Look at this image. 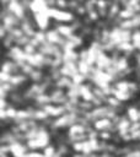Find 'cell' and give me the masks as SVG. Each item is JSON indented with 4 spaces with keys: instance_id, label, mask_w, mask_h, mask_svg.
I'll list each match as a JSON object with an SVG mask.
<instances>
[{
    "instance_id": "603a6c76",
    "label": "cell",
    "mask_w": 140,
    "mask_h": 157,
    "mask_svg": "<svg viewBox=\"0 0 140 157\" xmlns=\"http://www.w3.org/2000/svg\"><path fill=\"white\" fill-rule=\"evenodd\" d=\"M99 157H117V156L112 152H103V153H99Z\"/></svg>"
},
{
    "instance_id": "7a4b0ae2",
    "label": "cell",
    "mask_w": 140,
    "mask_h": 157,
    "mask_svg": "<svg viewBox=\"0 0 140 157\" xmlns=\"http://www.w3.org/2000/svg\"><path fill=\"white\" fill-rule=\"evenodd\" d=\"M10 146H11V153L14 157H23L29 152L26 144H22V142H15Z\"/></svg>"
},
{
    "instance_id": "5bb4252c",
    "label": "cell",
    "mask_w": 140,
    "mask_h": 157,
    "mask_svg": "<svg viewBox=\"0 0 140 157\" xmlns=\"http://www.w3.org/2000/svg\"><path fill=\"white\" fill-rule=\"evenodd\" d=\"M86 81H87V77L85 75H82L81 72H77L76 75L72 76V82L76 85H84Z\"/></svg>"
},
{
    "instance_id": "e0dca14e",
    "label": "cell",
    "mask_w": 140,
    "mask_h": 157,
    "mask_svg": "<svg viewBox=\"0 0 140 157\" xmlns=\"http://www.w3.org/2000/svg\"><path fill=\"white\" fill-rule=\"evenodd\" d=\"M29 40H31V38L28 37V36H22L21 38H18V39H16V45H18V47H25V45H27L28 43H29Z\"/></svg>"
},
{
    "instance_id": "277c9868",
    "label": "cell",
    "mask_w": 140,
    "mask_h": 157,
    "mask_svg": "<svg viewBox=\"0 0 140 157\" xmlns=\"http://www.w3.org/2000/svg\"><path fill=\"white\" fill-rule=\"evenodd\" d=\"M125 115L129 118V120L131 123L134 121H140V109L135 105H130L126 108L125 110Z\"/></svg>"
},
{
    "instance_id": "44dd1931",
    "label": "cell",
    "mask_w": 140,
    "mask_h": 157,
    "mask_svg": "<svg viewBox=\"0 0 140 157\" xmlns=\"http://www.w3.org/2000/svg\"><path fill=\"white\" fill-rule=\"evenodd\" d=\"M11 76H12V75H10V74H7V72L1 71V74H0V82H10Z\"/></svg>"
},
{
    "instance_id": "30bf717a",
    "label": "cell",
    "mask_w": 140,
    "mask_h": 157,
    "mask_svg": "<svg viewBox=\"0 0 140 157\" xmlns=\"http://www.w3.org/2000/svg\"><path fill=\"white\" fill-rule=\"evenodd\" d=\"M106 104H107V105H109V107L117 108V109L124 105V103H123L122 101H119V99H118L117 97H114V96H108V97H107V99H106Z\"/></svg>"
},
{
    "instance_id": "ba28073f",
    "label": "cell",
    "mask_w": 140,
    "mask_h": 157,
    "mask_svg": "<svg viewBox=\"0 0 140 157\" xmlns=\"http://www.w3.org/2000/svg\"><path fill=\"white\" fill-rule=\"evenodd\" d=\"M63 59H64V63L65 61H75V63H77L79 61V52H76V50L64 52Z\"/></svg>"
},
{
    "instance_id": "7402d4cb",
    "label": "cell",
    "mask_w": 140,
    "mask_h": 157,
    "mask_svg": "<svg viewBox=\"0 0 140 157\" xmlns=\"http://www.w3.org/2000/svg\"><path fill=\"white\" fill-rule=\"evenodd\" d=\"M28 157H45L43 152H38V151H29L27 153Z\"/></svg>"
},
{
    "instance_id": "9a60e30c",
    "label": "cell",
    "mask_w": 140,
    "mask_h": 157,
    "mask_svg": "<svg viewBox=\"0 0 140 157\" xmlns=\"http://www.w3.org/2000/svg\"><path fill=\"white\" fill-rule=\"evenodd\" d=\"M43 153L45 157H54L56 155V147L53 145H48L45 148H43Z\"/></svg>"
},
{
    "instance_id": "8fae6325",
    "label": "cell",
    "mask_w": 140,
    "mask_h": 157,
    "mask_svg": "<svg viewBox=\"0 0 140 157\" xmlns=\"http://www.w3.org/2000/svg\"><path fill=\"white\" fill-rule=\"evenodd\" d=\"M138 13H135L133 10H130V9H125V7H123L122 10H120V12H119V17L122 18V20H130V18H133L134 16H136Z\"/></svg>"
},
{
    "instance_id": "3957f363",
    "label": "cell",
    "mask_w": 140,
    "mask_h": 157,
    "mask_svg": "<svg viewBox=\"0 0 140 157\" xmlns=\"http://www.w3.org/2000/svg\"><path fill=\"white\" fill-rule=\"evenodd\" d=\"M112 120L108 118H102V119H97L92 125L97 131H103V130H109V128L112 126Z\"/></svg>"
},
{
    "instance_id": "2e32d148",
    "label": "cell",
    "mask_w": 140,
    "mask_h": 157,
    "mask_svg": "<svg viewBox=\"0 0 140 157\" xmlns=\"http://www.w3.org/2000/svg\"><path fill=\"white\" fill-rule=\"evenodd\" d=\"M112 137H113V134L108 130H103V131H99L98 132V139L99 140H103V141H112Z\"/></svg>"
},
{
    "instance_id": "d6986e66",
    "label": "cell",
    "mask_w": 140,
    "mask_h": 157,
    "mask_svg": "<svg viewBox=\"0 0 140 157\" xmlns=\"http://www.w3.org/2000/svg\"><path fill=\"white\" fill-rule=\"evenodd\" d=\"M23 50H25L26 54H36V53L38 52V49H37L34 45H32L31 43H28L27 45H25V47H23Z\"/></svg>"
},
{
    "instance_id": "9c48e42d",
    "label": "cell",
    "mask_w": 140,
    "mask_h": 157,
    "mask_svg": "<svg viewBox=\"0 0 140 157\" xmlns=\"http://www.w3.org/2000/svg\"><path fill=\"white\" fill-rule=\"evenodd\" d=\"M70 153V145L68 144H58L56 145V155L60 157H66Z\"/></svg>"
},
{
    "instance_id": "4fadbf2b",
    "label": "cell",
    "mask_w": 140,
    "mask_h": 157,
    "mask_svg": "<svg viewBox=\"0 0 140 157\" xmlns=\"http://www.w3.org/2000/svg\"><path fill=\"white\" fill-rule=\"evenodd\" d=\"M93 108H95V105H93L92 102L80 99V102H79V109H81V110H84V112H91Z\"/></svg>"
},
{
    "instance_id": "6da1fadb",
    "label": "cell",
    "mask_w": 140,
    "mask_h": 157,
    "mask_svg": "<svg viewBox=\"0 0 140 157\" xmlns=\"http://www.w3.org/2000/svg\"><path fill=\"white\" fill-rule=\"evenodd\" d=\"M33 18L37 23V27L38 29H42V31H47L50 26V17L48 15V12H37V13H33Z\"/></svg>"
},
{
    "instance_id": "5b68a950",
    "label": "cell",
    "mask_w": 140,
    "mask_h": 157,
    "mask_svg": "<svg viewBox=\"0 0 140 157\" xmlns=\"http://www.w3.org/2000/svg\"><path fill=\"white\" fill-rule=\"evenodd\" d=\"M72 78L68 76H61L55 81V88H61V90H68L72 85Z\"/></svg>"
},
{
    "instance_id": "8992f818",
    "label": "cell",
    "mask_w": 140,
    "mask_h": 157,
    "mask_svg": "<svg viewBox=\"0 0 140 157\" xmlns=\"http://www.w3.org/2000/svg\"><path fill=\"white\" fill-rule=\"evenodd\" d=\"M44 75H45V72H44L43 70H41V69H34V70L32 71V74H31L28 77H29V80H31V82H33V83H39V82L43 81Z\"/></svg>"
},
{
    "instance_id": "ac0fdd59",
    "label": "cell",
    "mask_w": 140,
    "mask_h": 157,
    "mask_svg": "<svg viewBox=\"0 0 140 157\" xmlns=\"http://www.w3.org/2000/svg\"><path fill=\"white\" fill-rule=\"evenodd\" d=\"M68 5H69V0H55V6L59 10H68Z\"/></svg>"
},
{
    "instance_id": "52a82bcc",
    "label": "cell",
    "mask_w": 140,
    "mask_h": 157,
    "mask_svg": "<svg viewBox=\"0 0 140 157\" xmlns=\"http://www.w3.org/2000/svg\"><path fill=\"white\" fill-rule=\"evenodd\" d=\"M85 132H87V128L79 123L71 125L68 129V135H77V134H85Z\"/></svg>"
},
{
    "instance_id": "7c38bea8",
    "label": "cell",
    "mask_w": 140,
    "mask_h": 157,
    "mask_svg": "<svg viewBox=\"0 0 140 157\" xmlns=\"http://www.w3.org/2000/svg\"><path fill=\"white\" fill-rule=\"evenodd\" d=\"M48 118H49V115H48V113L43 108H37L36 109V112H34V119L37 121L41 123V121H43V120H45Z\"/></svg>"
},
{
    "instance_id": "ffe728a7",
    "label": "cell",
    "mask_w": 140,
    "mask_h": 157,
    "mask_svg": "<svg viewBox=\"0 0 140 157\" xmlns=\"http://www.w3.org/2000/svg\"><path fill=\"white\" fill-rule=\"evenodd\" d=\"M87 16H88L93 22H97L98 20H101V16H99V13H98V11H97V10H93V11L87 12Z\"/></svg>"
}]
</instances>
